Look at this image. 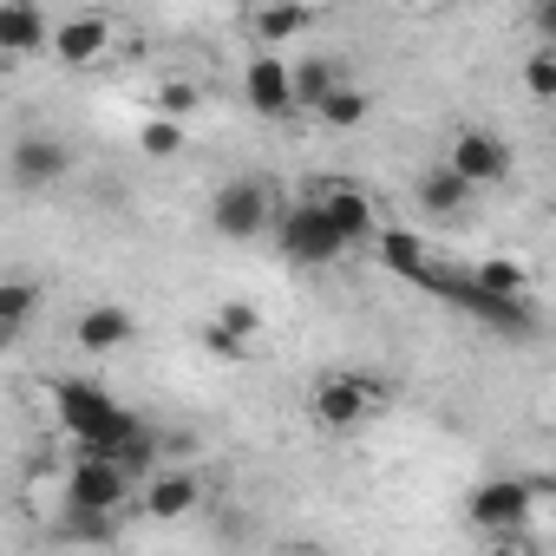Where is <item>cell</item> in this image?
Masks as SVG:
<instances>
[{
  "label": "cell",
  "mask_w": 556,
  "mask_h": 556,
  "mask_svg": "<svg viewBox=\"0 0 556 556\" xmlns=\"http://www.w3.org/2000/svg\"><path fill=\"white\" fill-rule=\"evenodd\" d=\"M138 144H144V157H177V151H184V125H177V118H151V125L138 131Z\"/></svg>",
  "instance_id": "7402d4cb"
},
{
  "label": "cell",
  "mask_w": 556,
  "mask_h": 556,
  "mask_svg": "<svg viewBox=\"0 0 556 556\" xmlns=\"http://www.w3.org/2000/svg\"><path fill=\"white\" fill-rule=\"evenodd\" d=\"M321 125H334V131H354V125H367V112H374V99H367V86H334L321 105Z\"/></svg>",
  "instance_id": "ac0fdd59"
},
{
  "label": "cell",
  "mask_w": 556,
  "mask_h": 556,
  "mask_svg": "<svg viewBox=\"0 0 556 556\" xmlns=\"http://www.w3.org/2000/svg\"><path fill=\"white\" fill-rule=\"evenodd\" d=\"M242 99H249L262 118L295 112V105H302V99H295V66H282V60H249V73H242Z\"/></svg>",
  "instance_id": "ba28073f"
},
{
  "label": "cell",
  "mask_w": 556,
  "mask_h": 556,
  "mask_svg": "<svg viewBox=\"0 0 556 556\" xmlns=\"http://www.w3.org/2000/svg\"><path fill=\"white\" fill-rule=\"evenodd\" d=\"M530 34L543 47H556V0H536V8H530Z\"/></svg>",
  "instance_id": "4316f807"
},
{
  "label": "cell",
  "mask_w": 556,
  "mask_h": 556,
  "mask_svg": "<svg viewBox=\"0 0 556 556\" xmlns=\"http://www.w3.org/2000/svg\"><path fill=\"white\" fill-rule=\"evenodd\" d=\"M47 40H53V27H47V14L34 8V0H8V8H0V47L8 53H34Z\"/></svg>",
  "instance_id": "4fadbf2b"
},
{
  "label": "cell",
  "mask_w": 556,
  "mask_h": 556,
  "mask_svg": "<svg viewBox=\"0 0 556 556\" xmlns=\"http://www.w3.org/2000/svg\"><path fill=\"white\" fill-rule=\"evenodd\" d=\"M321 203H328V216L341 223V236L348 242H380V216H374V197L361 190V184H321Z\"/></svg>",
  "instance_id": "9c48e42d"
},
{
  "label": "cell",
  "mask_w": 556,
  "mask_h": 556,
  "mask_svg": "<svg viewBox=\"0 0 556 556\" xmlns=\"http://www.w3.org/2000/svg\"><path fill=\"white\" fill-rule=\"evenodd\" d=\"M210 223H216V236H229V242H255L262 229H275V197H268V184H255V177L223 184L216 203H210Z\"/></svg>",
  "instance_id": "5b68a950"
},
{
  "label": "cell",
  "mask_w": 556,
  "mask_h": 556,
  "mask_svg": "<svg viewBox=\"0 0 556 556\" xmlns=\"http://www.w3.org/2000/svg\"><path fill=\"white\" fill-rule=\"evenodd\" d=\"M223 321H229L236 334H249V341L262 334V308H249V302H229V308H223Z\"/></svg>",
  "instance_id": "484cf974"
},
{
  "label": "cell",
  "mask_w": 556,
  "mask_h": 556,
  "mask_svg": "<svg viewBox=\"0 0 556 556\" xmlns=\"http://www.w3.org/2000/svg\"><path fill=\"white\" fill-rule=\"evenodd\" d=\"M131 491V471L118 458H99V452H79V465L66 471V510L73 517H112Z\"/></svg>",
  "instance_id": "277c9868"
},
{
  "label": "cell",
  "mask_w": 556,
  "mask_h": 556,
  "mask_svg": "<svg viewBox=\"0 0 556 556\" xmlns=\"http://www.w3.org/2000/svg\"><path fill=\"white\" fill-rule=\"evenodd\" d=\"M197 497H203V484H197L190 471H164V478H151V484H144V504H151L157 517H184Z\"/></svg>",
  "instance_id": "e0dca14e"
},
{
  "label": "cell",
  "mask_w": 556,
  "mask_h": 556,
  "mask_svg": "<svg viewBox=\"0 0 556 556\" xmlns=\"http://www.w3.org/2000/svg\"><path fill=\"white\" fill-rule=\"evenodd\" d=\"M419 210H432V216H458L471 197H478V184L465 177V170H452V164H439V170H419Z\"/></svg>",
  "instance_id": "7c38bea8"
},
{
  "label": "cell",
  "mask_w": 556,
  "mask_h": 556,
  "mask_svg": "<svg viewBox=\"0 0 556 556\" xmlns=\"http://www.w3.org/2000/svg\"><path fill=\"white\" fill-rule=\"evenodd\" d=\"M53 400H60V419H66V432L79 439V452H99V458H118L144 426L118 406V400H105V387H86V380H60L53 387Z\"/></svg>",
  "instance_id": "6da1fadb"
},
{
  "label": "cell",
  "mask_w": 556,
  "mask_h": 556,
  "mask_svg": "<svg viewBox=\"0 0 556 556\" xmlns=\"http://www.w3.org/2000/svg\"><path fill=\"white\" fill-rule=\"evenodd\" d=\"M334 86H341V73H334L328 60H308V66H295V99H302L308 112H315V105H321Z\"/></svg>",
  "instance_id": "44dd1931"
},
{
  "label": "cell",
  "mask_w": 556,
  "mask_h": 556,
  "mask_svg": "<svg viewBox=\"0 0 556 556\" xmlns=\"http://www.w3.org/2000/svg\"><path fill=\"white\" fill-rule=\"evenodd\" d=\"M471 275H478V282H484L491 295H530V275H523V262H504V255H491V262H478Z\"/></svg>",
  "instance_id": "ffe728a7"
},
{
  "label": "cell",
  "mask_w": 556,
  "mask_h": 556,
  "mask_svg": "<svg viewBox=\"0 0 556 556\" xmlns=\"http://www.w3.org/2000/svg\"><path fill=\"white\" fill-rule=\"evenodd\" d=\"M203 348H210L216 361H242V354H249V334H236V328H229V321L216 315V321L203 328Z\"/></svg>",
  "instance_id": "cb8c5ba5"
},
{
  "label": "cell",
  "mask_w": 556,
  "mask_h": 556,
  "mask_svg": "<svg viewBox=\"0 0 556 556\" xmlns=\"http://www.w3.org/2000/svg\"><path fill=\"white\" fill-rule=\"evenodd\" d=\"M523 517H530V484H517V478H497V484H478L471 491V523L478 530H523Z\"/></svg>",
  "instance_id": "52a82bcc"
},
{
  "label": "cell",
  "mask_w": 556,
  "mask_h": 556,
  "mask_svg": "<svg viewBox=\"0 0 556 556\" xmlns=\"http://www.w3.org/2000/svg\"><path fill=\"white\" fill-rule=\"evenodd\" d=\"M445 164H452V170H465V177L484 190V184H504V177H510V144H504L497 131H458Z\"/></svg>",
  "instance_id": "8992f818"
},
{
  "label": "cell",
  "mask_w": 556,
  "mask_h": 556,
  "mask_svg": "<svg viewBox=\"0 0 556 556\" xmlns=\"http://www.w3.org/2000/svg\"><path fill=\"white\" fill-rule=\"evenodd\" d=\"M151 458H157V445H151V432H138V439H131V445L118 452V465H125L131 478H138V471H151Z\"/></svg>",
  "instance_id": "d4e9b609"
},
{
  "label": "cell",
  "mask_w": 556,
  "mask_h": 556,
  "mask_svg": "<svg viewBox=\"0 0 556 556\" xmlns=\"http://www.w3.org/2000/svg\"><path fill=\"white\" fill-rule=\"evenodd\" d=\"M315 27V8L302 0H262L255 8V40H302Z\"/></svg>",
  "instance_id": "9a60e30c"
},
{
  "label": "cell",
  "mask_w": 556,
  "mask_h": 556,
  "mask_svg": "<svg viewBox=\"0 0 556 556\" xmlns=\"http://www.w3.org/2000/svg\"><path fill=\"white\" fill-rule=\"evenodd\" d=\"M374 249H380V262H387V268L400 275V282H413V289L426 282V268H432V255L419 249V236H406V229H380V242H374Z\"/></svg>",
  "instance_id": "2e32d148"
},
{
  "label": "cell",
  "mask_w": 556,
  "mask_h": 556,
  "mask_svg": "<svg viewBox=\"0 0 556 556\" xmlns=\"http://www.w3.org/2000/svg\"><path fill=\"white\" fill-rule=\"evenodd\" d=\"M105 47H112V27L99 14H73V21L53 27V53L66 66H92V60H105Z\"/></svg>",
  "instance_id": "30bf717a"
},
{
  "label": "cell",
  "mask_w": 556,
  "mask_h": 556,
  "mask_svg": "<svg viewBox=\"0 0 556 556\" xmlns=\"http://www.w3.org/2000/svg\"><path fill=\"white\" fill-rule=\"evenodd\" d=\"M157 99H164V112H170V118H184V112L197 105V86H184V79H170V86H164Z\"/></svg>",
  "instance_id": "83f0119b"
},
{
  "label": "cell",
  "mask_w": 556,
  "mask_h": 556,
  "mask_svg": "<svg viewBox=\"0 0 556 556\" xmlns=\"http://www.w3.org/2000/svg\"><path fill=\"white\" fill-rule=\"evenodd\" d=\"M275 242H282V255H289V262H308V268L341 262V255L354 249V242L341 236V223L328 216V203H321V197L295 203L289 216H275Z\"/></svg>",
  "instance_id": "7a4b0ae2"
},
{
  "label": "cell",
  "mask_w": 556,
  "mask_h": 556,
  "mask_svg": "<svg viewBox=\"0 0 556 556\" xmlns=\"http://www.w3.org/2000/svg\"><path fill=\"white\" fill-rule=\"evenodd\" d=\"M73 334H79L86 354H118V348L131 341V315H125V308H86Z\"/></svg>",
  "instance_id": "5bb4252c"
},
{
  "label": "cell",
  "mask_w": 556,
  "mask_h": 556,
  "mask_svg": "<svg viewBox=\"0 0 556 556\" xmlns=\"http://www.w3.org/2000/svg\"><path fill=\"white\" fill-rule=\"evenodd\" d=\"M523 86H530V99H556V47H543V53H530L523 60Z\"/></svg>",
  "instance_id": "603a6c76"
},
{
  "label": "cell",
  "mask_w": 556,
  "mask_h": 556,
  "mask_svg": "<svg viewBox=\"0 0 556 556\" xmlns=\"http://www.w3.org/2000/svg\"><path fill=\"white\" fill-rule=\"evenodd\" d=\"M380 400H387L380 380H367V374H328V380H315L308 413H315L328 432H354V426H367V419L380 413Z\"/></svg>",
  "instance_id": "3957f363"
},
{
  "label": "cell",
  "mask_w": 556,
  "mask_h": 556,
  "mask_svg": "<svg viewBox=\"0 0 556 556\" xmlns=\"http://www.w3.org/2000/svg\"><path fill=\"white\" fill-rule=\"evenodd\" d=\"M34 302H40L34 282H8V289H0V334H8V341L34 321Z\"/></svg>",
  "instance_id": "d6986e66"
},
{
  "label": "cell",
  "mask_w": 556,
  "mask_h": 556,
  "mask_svg": "<svg viewBox=\"0 0 556 556\" xmlns=\"http://www.w3.org/2000/svg\"><path fill=\"white\" fill-rule=\"evenodd\" d=\"M66 177V144L53 138H21L14 144V184L21 190H53Z\"/></svg>",
  "instance_id": "8fae6325"
}]
</instances>
